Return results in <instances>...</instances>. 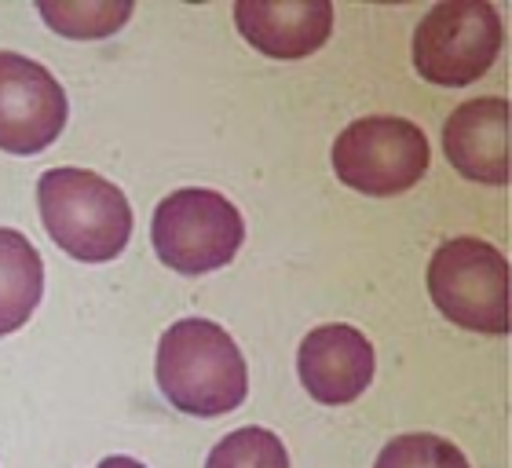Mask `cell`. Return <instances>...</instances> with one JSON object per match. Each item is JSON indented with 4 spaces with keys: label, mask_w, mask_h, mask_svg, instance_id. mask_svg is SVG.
Returning <instances> with one entry per match:
<instances>
[{
    "label": "cell",
    "mask_w": 512,
    "mask_h": 468,
    "mask_svg": "<svg viewBox=\"0 0 512 468\" xmlns=\"http://www.w3.org/2000/svg\"><path fill=\"white\" fill-rule=\"evenodd\" d=\"M374 468H469V461L447 439L432 436V432H414V436L388 439Z\"/></svg>",
    "instance_id": "cell-14"
},
{
    "label": "cell",
    "mask_w": 512,
    "mask_h": 468,
    "mask_svg": "<svg viewBox=\"0 0 512 468\" xmlns=\"http://www.w3.org/2000/svg\"><path fill=\"white\" fill-rule=\"evenodd\" d=\"M44 293V264L26 234L0 227V337L22 330Z\"/></svg>",
    "instance_id": "cell-11"
},
{
    "label": "cell",
    "mask_w": 512,
    "mask_h": 468,
    "mask_svg": "<svg viewBox=\"0 0 512 468\" xmlns=\"http://www.w3.org/2000/svg\"><path fill=\"white\" fill-rule=\"evenodd\" d=\"M333 172L352 191L392 198L428 172V139L406 117H359L333 143Z\"/></svg>",
    "instance_id": "cell-6"
},
{
    "label": "cell",
    "mask_w": 512,
    "mask_h": 468,
    "mask_svg": "<svg viewBox=\"0 0 512 468\" xmlns=\"http://www.w3.org/2000/svg\"><path fill=\"white\" fill-rule=\"evenodd\" d=\"M235 22L256 52L271 59H304L333 33V4L326 0H238Z\"/></svg>",
    "instance_id": "cell-10"
},
{
    "label": "cell",
    "mask_w": 512,
    "mask_h": 468,
    "mask_svg": "<svg viewBox=\"0 0 512 468\" xmlns=\"http://www.w3.org/2000/svg\"><path fill=\"white\" fill-rule=\"evenodd\" d=\"M205 468H289V454L275 432L249 425L220 439Z\"/></svg>",
    "instance_id": "cell-13"
},
{
    "label": "cell",
    "mask_w": 512,
    "mask_h": 468,
    "mask_svg": "<svg viewBox=\"0 0 512 468\" xmlns=\"http://www.w3.org/2000/svg\"><path fill=\"white\" fill-rule=\"evenodd\" d=\"M44 22L63 37L92 41V37H110L121 22H128L132 4H96V0H66V4H41L37 8Z\"/></svg>",
    "instance_id": "cell-12"
},
{
    "label": "cell",
    "mask_w": 512,
    "mask_h": 468,
    "mask_svg": "<svg viewBox=\"0 0 512 468\" xmlns=\"http://www.w3.org/2000/svg\"><path fill=\"white\" fill-rule=\"evenodd\" d=\"M447 161L476 183H509V99L483 96L461 103L443 125Z\"/></svg>",
    "instance_id": "cell-9"
},
{
    "label": "cell",
    "mask_w": 512,
    "mask_h": 468,
    "mask_svg": "<svg viewBox=\"0 0 512 468\" xmlns=\"http://www.w3.org/2000/svg\"><path fill=\"white\" fill-rule=\"evenodd\" d=\"M428 293L461 330L509 333V260L483 238H450L428 264Z\"/></svg>",
    "instance_id": "cell-4"
},
{
    "label": "cell",
    "mask_w": 512,
    "mask_h": 468,
    "mask_svg": "<svg viewBox=\"0 0 512 468\" xmlns=\"http://www.w3.org/2000/svg\"><path fill=\"white\" fill-rule=\"evenodd\" d=\"M66 92L37 59L0 52V150L30 158L66 128Z\"/></svg>",
    "instance_id": "cell-7"
},
{
    "label": "cell",
    "mask_w": 512,
    "mask_h": 468,
    "mask_svg": "<svg viewBox=\"0 0 512 468\" xmlns=\"http://www.w3.org/2000/svg\"><path fill=\"white\" fill-rule=\"evenodd\" d=\"M374 366V344L366 341V333L344 322L311 330L297 351L300 384L315 403L326 406L355 403L374 381Z\"/></svg>",
    "instance_id": "cell-8"
},
{
    "label": "cell",
    "mask_w": 512,
    "mask_h": 468,
    "mask_svg": "<svg viewBox=\"0 0 512 468\" xmlns=\"http://www.w3.org/2000/svg\"><path fill=\"white\" fill-rule=\"evenodd\" d=\"M502 15L491 0H439L414 30V66L428 85L465 88L502 52Z\"/></svg>",
    "instance_id": "cell-5"
},
{
    "label": "cell",
    "mask_w": 512,
    "mask_h": 468,
    "mask_svg": "<svg viewBox=\"0 0 512 468\" xmlns=\"http://www.w3.org/2000/svg\"><path fill=\"white\" fill-rule=\"evenodd\" d=\"M96 468H147L143 461H136V458H121V454H114V458H103Z\"/></svg>",
    "instance_id": "cell-15"
},
{
    "label": "cell",
    "mask_w": 512,
    "mask_h": 468,
    "mask_svg": "<svg viewBox=\"0 0 512 468\" xmlns=\"http://www.w3.org/2000/svg\"><path fill=\"white\" fill-rule=\"evenodd\" d=\"M158 388L191 417L231 414L249 395L246 359L224 326L209 319L172 322L158 344Z\"/></svg>",
    "instance_id": "cell-1"
},
{
    "label": "cell",
    "mask_w": 512,
    "mask_h": 468,
    "mask_svg": "<svg viewBox=\"0 0 512 468\" xmlns=\"http://www.w3.org/2000/svg\"><path fill=\"white\" fill-rule=\"evenodd\" d=\"M246 238L242 213L209 187H183L161 198L150 220V242L165 267L180 275H209L235 260Z\"/></svg>",
    "instance_id": "cell-3"
},
{
    "label": "cell",
    "mask_w": 512,
    "mask_h": 468,
    "mask_svg": "<svg viewBox=\"0 0 512 468\" xmlns=\"http://www.w3.org/2000/svg\"><path fill=\"white\" fill-rule=\"evenodd\" d=\"M37 205L52 242L81 264H107L132 238L125 191L88 169H48L37 183Z\"/></svg>",
    "instance_id": "cell-2"
}]
</instances>
